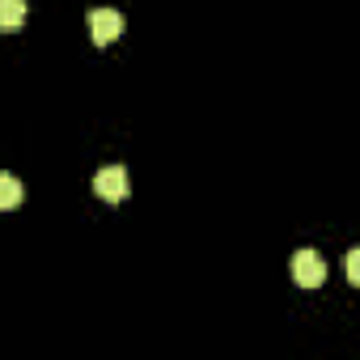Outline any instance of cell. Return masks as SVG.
<instances>
[{
  "instance_id": "5",
  "label": "cell",
  "mask_w": 360,
  "mask_h": 360,
  "mask_svg": "<svg viewBox=\"0 0 360 360\" xmlns=\"http://www.w3.org/2000/svg\"><path fill=\"white\" fill-rule=\"evenodd\" d=\"M22 200H26V187H22V178H13V174H0V212L18 208Z\"/></svg>"
},
{
  "instance_id": "3",
  "label": "cell",
  "mask_w": 360,
  "mask_h": 360,
  "mask_svg": "<svg viewBox=\"0 0 360 360\" xmlns=\"http://www.w3.org/2000/svg\"><path fill=\"white\" fill-rule=\"evenodd\" d=\"M119 34H123V13H115V9H94L89 13V39L98 47H110Z\"/></svg>"
},
{
  "instance_id": "6",
  "label": "cell",
  "mask_w": 360,
  "mask_h": 360,
  "mask_svg": "<svg viewBox=\"0 0 360 360\" xmlns=\"http://www.w3.org/2000/svg\"><path fill=\"white\" fill-rule=\"evenodd\" d=\"M347 280L360 284V250H347Z\"/></svg>"
},
{
  "instance_id": "2",
  "label": "cell",
  "mask_w": 360,
  "mask_h": 360,
  "mask_svg": "<svg viewBox=\"0 0 360 360\" xmlns=\"http://www.w3.org/2000/svg\"><path fill=\"white\" fill-rule=\"evenodd\" d=\"M288 267H292V280H297L301 288H318V284H326V259H322L318 250H297Z\"/></svg>"
},
{
  "instance_id": "4",
  "label": "cell",
  "mask_w": 360,
  "mask_h": 360,
  "mask_svg": "<svg viewBox=\"0 0 360 360\" xmlns=\"http://www.w3.org/2000/svg\"><path fill=\"white\" fill-rule=\"evenodd\" d=\"M26 18H30L26 0H0V30H5V34L22 30V26H26Z\"/></svg>"
},
{
  "instance_id": "1",
  "label": "cell",
  "mask_w": 360,
  "mask_h": 360,
  "mask_svg": "<svg viewBox=\"0 0 360 360\" xmlns=\"http://www.w3.org/2000/svg\"><path fill=\"white\" fill-rule=\"evenodd\" d=\"M94 191H98L106 204H123V200L131 195V178H127L123 165H106V169H98V178H94Z\"/></svg>"
}]
</instances>
